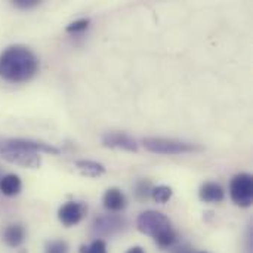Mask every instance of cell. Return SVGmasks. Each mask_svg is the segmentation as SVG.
<instances>
[{
  "label": "cell",
  "mask_w": 253,
  "mask_h": 253,
  "mask_svg": "<svg viewBox=\"0 0 253 253\" xmlns=\"http://www.w3.org/2000/svg\"><path fill=\"white\" fill-rule=\"evenodd\" d=\"M58 156L61 151L52 144L27 139V138H1L0 136V159L21 168L37 169L42 165L40 154Z\"/></svg>",
  "instance_id": "6da1fadb"
},
{
  "label": "cell",
  "mask_w": 253,
  "mask_h": 253,
  "mask_svg": "<svg viewBox=\"0 0 253 253\" xmlns=\"http://www.w3.org/2000/svg\"><path fill=\"white\" fill-rule=\"evenodd\" d=\"M39 71V58L27 46L13 44L0 53V77L10 83L30 82Z\"/></svg>",
  "instance_id": "7a4b0ae2"
},
{
  "label": "cell",
  "mask_w": 253,
  "mask_h": 253,
  "mask_svg": "<svg viewBox=\"0 0 253 253\" xmlns=\"http://www.w3.org/2000/svg\"><path fill=\"white\" fill-rule=\"evenodd\" d=\"M136 227L142 234L153 237L162 249L170 248L178 239V234L172 228L169 218L157 211L142 212L138 216Z\"/></svg>",
  "instance_id": "3957f363"
},
{
  "label": "cell",
  "mask_w": 253,
  "mask_h": 253,
  "mask_svg": "<svg viewBox=\"0 0 253 253\" xmlns=\"http://www.w3.org/2000/svg\"><path fill=\"white\" fill-rule=\"evenodd\" d=\"M142 144L145 150L154 154H165V156H176V154H188V153H196L202 151L203 147L193 144V142H185L173 138H144Z\"/></svg>",
  "instance_id": "277c9868"
},
{
  "label": "cell",
  "mask_w": 253,
  "mask_h": 253,
  "mask_svg": "<svg viewBox=\"0 0 253 253\" xmlns=\"http://www.w3.org/2000/svg\"><path fill=\"white\" fill-rule=\"evenodd\" d=\"M231 200L240 208H249L253 202V178L249 173H239L230 184Z\"/></svg>",
  "instance_id": "5b68a950"
},
{
  "label": "cell",
  "mask_w": 253,
  "mask_h": 253,
  "mask_svg": "<svg viewBox=\"0 0 253 253\" xmlns=\"http://www.w3.org/2000/svg\"><path fill=\"white\" fill-rule=\"evenodd\" d=\"M87 208L82 202H68L62 205L58 211V219L65 227H74L77 225L86 215Z\"/></svg>",
  "instance_id": "8992f818"
},
{
  "label": "cell",
  "mask_w": 253,
  "mask_h": 253,
  "mask_svg": "<svg viewBox=\"0 0 253 253\" xmlns=\"http://www.w3.org/2000/svg\"><path fill=\"white\" fill-rule=\"evenodd\" d=\"M102 145L108 148H119L129 153L138 151L136 141L125 132H108L102 136Z\"/></svg>",
  "instance_id": "52a82bcc"
},
{
  "label": "cell",
  "mask_w": 253,
  "mask_h": 253,
  "mask_svg": "<svg viewBox=\"0 0 253 253\" xmlns=\"http://www.w3.org/2000/svg\"><path fill=\"white\" fill-rule=\"evenodd\" d=\"M125 225V221L114 215H105L95 221L93 231L98 236H113L114 233L120 231Z\"/></svg>",
  "instance_id": "ba28073f"
},
{
  "label": "cell",
  "mask_w": 253,
  "mask_h": 253,
  "mask_svg": "<svg viewBox=\"0 0 253 253\" xmlns=\"http://www.w3.org/2000/svg\"><path fill=\"white\" fill-rule=\"evenodd\" d=\"M104 208L110 212H120L126 208V197L119 188H110L104 194Z\"/></svg>",
  "instance_id": "9c48e42d"
},
{
  "label": "cell",
  "mask_w": 253,
  "mask_h": 253,
  "mask_svg": "<svg viewBox=\"0 0 253 253\" xmlns=\"http://www.w3.org/2000/svg\"><path fill=\"white\" fill-rule=\"evenodd\" d=\"M200 200L205 203H219L224 200V188L216 182H206L200 188Z\"/></svg>",
  "instance_id": "30bf717a"
},
{
  "label": "cell",
  "mask_w": 253,
  "mask_h": 253,
  "mask_svg": "<svg viewBox=\"0 0 253 253\" xmlns=\"http://www.w3.org/2000/svg\"><path fill=\"white\" fill-rule=\"evenodd\" d=\"M25 240V228L21 224H10L3 231V242L9 248H18Z\"/></svg>",
  "instance_id": "8fae6325"
},
{
  "label": "cell",
  "mask_w": 253,
  "mask_h": 253,
  "mask_svg": "<svg viewBox=\"0 0 253 253\" xmlns=\"http://www.w3.org/2000/svg\"><path fill=\"white\" fill-rule=\"evenodd\" d=\"M22 190V182L21 178L15 173H7L3 175L0 179V193L7 197L18 196Z\"/></svg>",
  "instance_id": "7c38bea8"
},
{
  "label": "cell",
  "mask_w": 253,
  "mask_h": 253,
  "mask_svg": "<svg viewBox=\"0 0 253 253\" xmlns=\"http://www.w3.org/2000/svg\"><path fill=\"white\" fill-rule=\"evenodd\" d=\"M76 168L84 176H90V178H98V176L104 175L105 170H107L102 163H98V162H93V160H77Z\"/></svg>",
  "instance_id": "4fadbf2b"
},
{
  "label": "cell",
  "mask_w": 253,
  "mask_h": 253,
  "mask_svg": "<svg viewBox=\"0 0 253 253\" xmlns=\"http://www.w3.org/2000/svg\"><path fill=\"white\" fill-rule=\"evenodd\" d=\"M172 194H173V191L168 185H159V187H154L151 190V199L156 203H160V205L168 203L172 199Z\"/></svg>",
  "instance_id": "5bb4252c"
},
{
  "label": "cell",
  "mask_w": 253,
  "mask_h": 253,
  "mask_svg": "<svg viewBox=\"0 0 253 253\" xmlns=\"http://www.w3.org/2000/svg\"><path fill=\"white\" fill-rule=\"evenodd\" d=\"M151 190H153V187H151V182L150 181H141L136 185L135 196H136L138 200L144 202V200H147L151 196Z\"/></svg>",
  "instance_id": "9a60e30c"
},
{
  "label": "cell",
  "mask_w": 253,
  "mask_h": 253,
  "mask_svg": "<svg viewBox=\"0 0 253 253\" xmlns=\"http://www.w3.org/2000/svg\"><path fill=\"white\" fill-rule=\"evenodd\" d=\"M80 253H107V245L104 240H93L87 246H82Z\"/></svg>",
  "instance_id": "2e32d148"
},
{
  "label": "cell",
  "mask_w": 253,
  "mask_h": 253,
  "mask_svg": "<svg viewBox=\"0 0 253 253\" xmlns=\"http://www.w3.org/2000/svg\"><path fill=\"white\" fill-rule=\"evenodd\" d=\"M44 253H68V245L64 240H52L46 245Z\"/></svg>",
  "instance_id": "e0dca14e"
},
{
  "label": "cell",
  "mask_w": 253,
  "mask_h": 253,
  "mask_svg": "<svg viewBox=\"0 0 253 253\" xmlns=\"http://www.w3.org/2000/svg\"><path fill=\"white\" fill-rule=\"evenodd\" d=\"M89 24H90V19L89 18H82V19H77V21L68 24L67 28H65V31L67 33H80V31L87 30Z\"/></svg>",
  "instance_id": "ac0fdd59"
},
{
  "label": "cell",
  "mask_w": 253,
  "mask_h": 253,
  "mask_svg": "<svg viewBox=\"0 0 253 253\" xmlns=\"http://www.w3.org/2000/svg\"><path fill=\"white\" fill-rule=\"evenodd\" d=\"M39 4H40L39 0H15L13 1V6H16L18 9H22V10L33 9V7H36Z\"/></svg>",
  "instance_id": "d6986e66"
},
{
  "label": "cell",
  "mask_w": 253,
  "mask_h": 253,
  "mask_svg": "<svg viewBox=\"0 0 253 253\" xmlns=\"http://www.w3.org/2000/svg\"><path fill=\"white\" fill-rule=\"evenodd\" d=\"M126 253H145V252H144V249H142V248L135 246V248H130V249H129Z\"/></svg>",
  "instance_id": "ffe728a7"
},
{
  "label": "cell",
  "mask_w": 253,
  "mask_h": 253,
  "mask_svg": "<svg viewBox=\"0 0 253 253\" xmlns=\"http://www.w3.org/2000/svg\"><path fill=\"white\" fill-rule=\"evenodd\" d=\"M1 176H3V169L0 168V179H1Z\"/></svg>",
  "instance_id": "44dd1931"
},
{
  "label": "cell",
  "mask_w": 253,
  "mask_h": 253,
  "mask_svg": "<svg viewBox=\"0 0 253 253\" xmlns=\"http://www.w3.org/2000/svg\"><path fill=\"white\" fill-rule=\"evenodd\" d=\"M200 253H206V252H200Z\"/></svg>",
  "instance_id": "7402d4cb"
}]
</instances>
